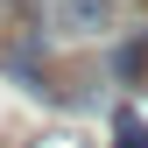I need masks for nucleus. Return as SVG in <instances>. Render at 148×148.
<instances>
[{
  "label": "nucleus",
  "instance_id": "20e7f679",
  "mask_svg": "<svg viewBox=\"0 0 148 148\" xmlns=\"http://www.w3.org/2000/svg\"><path fill=\"white\" fill-rule=\"evenodd\" d=\"M28 148H85V141H78V134H71V127H57V134H35Z\"/></svg>",
  "mask_w": 148,
  "mask_h": 148
},
{
  "label": "nucleus",
  "instance_id": "f257e3e1",
  "mask_svg": "<svg viewBox=\"0 0 148 148\" xmlns=\"http://www.w3.org/2000/svg\"><path fill=\"white\" fill-rule=\"evenodd\" d=\"M35 7H42V21L64 28V35H106L113 28V7H106V0H35Z\"/></svg>",
  "mask_w": 148,
  "mask_h": 148
},
{
  "label": "nucleus",
  "instance_id": "f03ea898",
  "mask_svg": "<svg viewBox=\"0 0 148 148\" xmlns=\"http://www.w3.org/2000/svg\"><path fill=\"white\" fill-rule=\"evenodd\" d=\"M113 71H120L127 85H141V78H148V35H134V42H120V49H113Z\"/></svg>",
  "mask_w": 148,
  "mask_h": 148
},
{
  "label": "nucleus",
  "instance_id": "7ed1b4c3",
  "mask_svg": "<svg viewBox=\"0 0 148 148\" xmlns=\"http://www.w3.org/2000/svg\"><path fill=\"white\" fill-rule=\"evenodd\" d=\"M113 148H148V120L134 113V106H120V113H113Z\"/></svg>",
  "mask_w": 148,
  "mask_h": 148
}]
</instances>
